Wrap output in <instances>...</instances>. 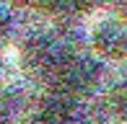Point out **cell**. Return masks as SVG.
<instances>
[{"instance_id":"obj_1","label":"cell","mask_w":127,"mask_h":124,"mask_svg":"<svg viewBox=\"0 0 127 124\" xmlns=\"http://www.w3.org/2000/svg\"><path fill=\"white\" fill-rule=\"evenodd\" d=\"M86 47L104 65L127 62V18L117 13L94 16L86 26Z\"/></svg>"},{"instance_id":"obj_2","label":"cell","mask_w":127,"mask_h":124,"mask_svg":"<svg viewBox=\"0 0 127 124\" xmlns=\"http://www.w3.org/2000/svg\"><path fill=\"white\" fill-rule=\"evenodd\" d=\"M39 5L55 16H83L94 10L96 0H39Z\"/></svg>"},{"instance_id":"obj_3","label":"cell","mask_w":127,"mask_h":124,"mask_svg":"<svg viewBox=\"0 0 127 124\" xmlns=\"http://www.w3.org/2000/svg\"><path fill=\"white\" fill-rule=\"evenodd\" d=\"M109 109L122 124H127V75L119 78L109 91Z\"/></svg>"},{"instance_id":"obj_4","label":"cell","mask_w":127,"mask_h":124,"mask_svg":"<svg viewBox=\"0 0 127 124\" xmlns=\"http://www.w3.org/2000/svg\"><path fill=\"white\" fill-rule=\"evenodd\" d=\"M10 29H13V16H10V8L0 0V41L10 34Z\"/></svg>"},{"instance_id":"obj_5","label":"cell","mask_w":127,"mask_h":124,"mask_svg":"<svg viewBox=\"0 0 127 124\" xmlns=\"http://www.w3.org/2000/svg\"><path fill=\"white\" fill-rule=\"evenodd\" d=\"M8 8H31V5H36L39 0H3Z\"/></svg>"},{"instance_id":"obj_6","label":"cell","mask_w":127,"mask_h":124,"mask_svg":"<svg viewBox=\"0 0 127 124\" xmlns=\"http://www.w3.org/2000/svg\"><path fill=\"white\" fill-rule=\"evenodd\" d=\"M122 16L127 18V0H122Z\"/></svg>"}]
</instances>
